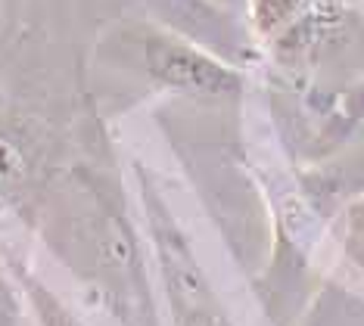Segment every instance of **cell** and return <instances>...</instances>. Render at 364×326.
<instances>
[{
  "instance_id": "6da1fadb",
  "label": "cell",
  "mask_w": 364,
  "mask_h": 326,
  "mask_svg": "<svg viewBox=\"0 0 364 326\" xmlns=\"http://www.w3.org/2000/svg\"><path fill=\"white\" fill-rule=\"evenodd\" d=\"M153 242L165 298H168L171 326H230L225 308L215 298L187 239L165 214H153Z\"/></svg>"
},
{
  "instance_id": "7a4b0ae2",
  "label": "cell",
  "mask_w": 364,
  "mask_h": 326,
  "mask_svg": "<svg viewBox=\"0 0 364 326\" xmlns=\"http://www.w3.org/2000/svg\"><path fill=\"white\" fill-rule=\"evenodd\" d=\"M140 60L146 75L165 90L190 97H234L243 87L237 69L215 60L205 50L168 35L140 38Z\"/></svg>"
},
{
  "instance_id": "3957f363",
  "label": "cell",
  "mask_w": 364,
  "mask_h": 326,
  "mask_svg": "<svg viewBox=\"0 0 364 326\" xmlns=\"http://www.w3.org/2000/svg\"><path fill=\"white\" fill-rule=\"evenodd\" d=\"M28 178V153L13 131L0 128V208L22 190Z\"/></svg>"
},
{
  "instance_id": "277c9868",
  "label": "cell",
  "mask_w": 364,
  "mask_h": 326,
  "mask_svg": "<svg viewBox=\"0 0 364 326\" xmlns=\"http://www.w3.org/2000/svg\"><path fill=\"white\" fill-rule=\"evenodd\" d=\"M343 252L364 273V196L355 199L343 217Z\"/></svg>"
}]
</instances>
